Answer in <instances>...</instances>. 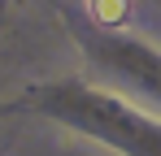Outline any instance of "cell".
Masks as SVG:
<instances>
[{"label":"cell","instance_id":"1","mask_svg":"<svg viewBox=\"0 0 161 156\" xmlns=\"http://www.w3.org/2000/svg\"><path fill=\"white\" fill-rule=\"evenodd\" d=\"M87 18L105 30H118L131 18V0H87Z\"/></svg>","mask_w":161,"mask_h":156}]
</instances>
